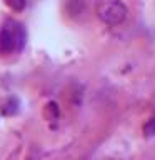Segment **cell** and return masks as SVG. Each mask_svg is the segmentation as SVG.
Wrapping results in <instances>:
<instances>
[{"label":"cell","instance_id":"1","mask_svg":"<svg viewBox=\"0 0 155 160\" xmlns=\"http://www.w3.org/2000/svg\"><path fill=\"white\" fill-rule=\"evenodd\" d=\"M27 42V32L23 25L13 20H7L0 30V53H12L22 50Z\"/></svg>","mask_w":155,"mask_h":160},{"label":"cell","instance_id":"6","mask_svg":"<svg viewBox=\"0 0 155 160\" xmlns=\"http://www.w3.org/2000/svg\"><path fill=\"white\" fill-rule=\"evenodd\" d=\"M143 133L147 135V137H153L155 135V117L150 118L148 122L143 125Z\"/></svg>","mask_w":155,"mask_h":160},{"label":"cell","instance_id":"4","mask_svg":"<svg viewBox=\"0 0 155 160\" xmlns=\"http://www.w3.org/2000/svg\"><path fill=\"white\" fill-rule=\"evenodd\" d=\"M18 112V102L15 98H8L2 107V113L3 115H15Z\"/></svg>","mask_w":155,"mask_h":160},{"label":"cell","instance_id":"2","mask_svg":"<svg viewBox=\"0 0 155 160\" xmlns=\"http://www.w3.org/2000/svg\"><path fill=\"white\" fill-rule=\"evenodd\" d=\"M128 10L120 0H103L97 8V15L103 23L107 25H120L125 22Z\"/></svg>","mask_w":155,"mask_h":160},{"label":"cell","instance_id":"3","mask_svg":"<svg viewBox=\"0 0 155 160\" xmlns=\"http://www.w3.org/2000/svg\"><path fill=\"white\" fill-rule=\"evenodd\" d=\"M43 115H45V118H47V120H50V122L58 120V115H60L58 105L55 102H48L47 107H45V110H43Z\"/></svg>","mask_w":155,"mask_h":160},{"label":"cell","instance_id":"5","mask_svg":"<svg viewBox=\"0 0 155 160\" xmlns=\"http://www.w3.org/2000/svg\"><path fill=\"white\" fill-rule=\"evenodd\" d=\"M5 3H7L13 12H22L25 8V0H5Z\"/></svg>","mask_w":155,"mask_h":160}]
</instances>
